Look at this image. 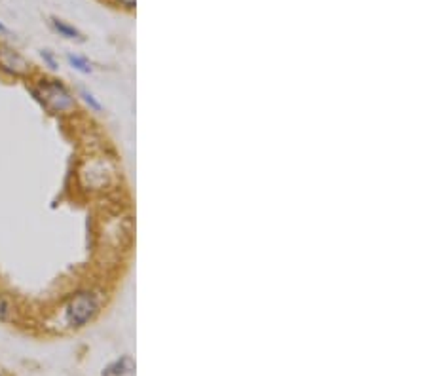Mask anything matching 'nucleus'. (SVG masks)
<instances>
[{
	"label": "nucleus",
	"mask_w": 427,
	"mask_h": 376,
	"mask_svg": "<svg viewBox=\"0 0 427 376\" xmlns=\"http://www.w3.org/2000/svg\"><path fill=\"white\" fill-rule=\"evenodd\" d=\"M106 302V291L99 287H82L74 291L61 306V321L66 329H82L101 314Z\"/></svg>",
	"instance_id": "f257e3e1"
},
{
	"label": "nucleus",
	"mask_w": 427,
	"mask_h": 376,
	"mask_svg": "<svg viewBox=\"0 0 427 376\" xmlns=\"http://www.w3.org/2000/svg\"><path fill=\"white\" fill-rule=\"evenodd\" d=\"M34 101L52 116H71L78 109V101L69 86L57 78H40L31 86Z\"/></svg>",
	"instance_id": "f03ea898"
},
{
	"label": "nucleus",
	"mask_w": 427,
	"mask_h": 376,
	"mask_svg": "<svg viewBox=\"0 0 427 376\" xmlns=\"http://www.w3.org/2000/svg\"><path fill=\"white\" fill-rule=\"evenodd\" d=\"M33 63L23 53L0 44V73L12 80H29L33 74Z\"/></svg>",
	"instance_id": "7ed1b4c3"
},
{
	"label": "nucleus",
	"mask_w": 427,
	"mask_h": 376,
	"mask_svg": "<svg viewBox=\"0 0 427 376\" xmlns=\"http://www.w3.org/2000/svg\"><path fill=\"white\" fill-rule=\"evenodd\" d=\"M114 173L116 172L111 169V165H108L106 160L105 162L99 160V162L88 164V169L84 172V177H88V185L92 186V190L103 192L114 183Z\"/></svg>",
	"instance_id": "20e7f679"
},
{
	"label": "nucleus",
	"mask_w": 427,
	"mask_h": 376,
	"mask_svg": "<svg viewBox=\"0 0 427 376\" xmlns=\"http://www.w3.org/2000/svg\"><path fill=\"white\" fill-rule=\"evenodd\" d=\"M133 372H135V361L132 356H122L116 361H112L108 367H105L101 376H130Z\"/></svg>",
	"instance_id": "39448f33"
},
{
	"label": "nucleus",
	"mask_w": 427,
	"mask_h": 376,
	"mask_svg": "<svg viewBox=\"0 0 427 376\" xmlns=\"http://www.w3.org/2000/svg\"><path fill=\"white\" fill-rule=\"evenodd\" d=\"M20 308L18 304L10 297V293L0 291V323H12L18 319Z\"/></svg>",
	"instance_id": "423d86ee"
},
{
	"label": "nucleus",
	"mask_w": 427,
	"mask_h": 376,
	"mask_svg": "<svg viewBox=\"0 0 427 376\" xmlns=\"http://www.w3.org/2000/svg\"><path fill=\"white\" fill-rule=\"evenodd\" d=\"M50 25H52L53 31L59 34V36H63V39L84 42V34L80 33L76 27L71 25V23H66V21L59 20V18H50Z\"/></svg>",
	"instance_id": "0eeeda50"
},
{
	"label": "nucleus",
	"mask_w": 427,
	"mask_h": 376,
	"mask_svg": "<svg viewBox=\"0 0 427 376\" xmlns=\"http://www.w3.org/2000/svg\"><path fill=\"white\" fill-rule=\"evenodd\" d=\"M66 63L69 67H73L74 71L80 74H92L93 73V65L92 61L80 55V53H66Z\"/></svg>",
	"instance_id": "6e6552de"
},
{
	"label": "nucleus",
	"mask_w": 427,
	"mask_h": 376,
	"mask_svg": "<svg viewBox=\"0 0 427 376\" xmlns=\"http://www.w3.org/2000/svg\"><path fill=\"white\" fill-rule=\"evenodd\" d=\"M78 97L82 101H84L85 105H88V109L92 111V113H103V103L93 95L88 88H80L78 90Z\"/></svg>",
	"instance_id": "1a4fd4ad"
},
{
	"label": "nucleus",
	"mask_w": 427,
	"mask_h": 376,
	"mask_svg": "<svg viewBox=\"0 0 427 376\" xmlns=\"http://www.w3.org/2000/svg\"><path fill=\"white\" fill-rule=\"evenodd\" d=\"M40 57H42V61H44L46 67H50L52 71H57V69H59V63H57L55 55H53V52H50V50H42V52H40Z\"/></svg>",
	"instance_id": "9d476101"
},
{
	"label": "nucleus",
	"mask_w": 427,
	"mask_h": 376,
	"mask_svg": "<svg viewBox=\"0 0 427 376\" xmlns=\"http://www.w3.org/2000/svg\"><path fill=\"white\" fill-rule=\"evenodd\" d=\"M116 4L125 10H135L137 8V0H116Z\"/></svg>",
	"instance_id": "9b49d317"
},
{
	"label": "nucleus",
	"mask_w": 427,
	"mask_h": 376,
	"mask_svg": "<svg viewBox=\"0 0 427 376\" xmlns=\"http://www.w3.org/2000/svg\"><path fill=\"white\" fill-rule=\"evenodd\" d=\"M0 34H8V27L0 21Z\"/></svg>",
	"instance_id": "f8f14e48"
},
{
	"label": "nucleus",
	"mask_w": 427,
	"mask_h": 376,
	"mask_svg": "<svg viewBox=\"0 0 427 376\" xmlns=\"http://www.w3.org/2000/svg\"><path fill=\"white\" fill-rule=\"evenodd\" d=\"M0 376H2V375H0Z\"/></svg>",
	"instance_id": "ddd939ff"
}]
</instances>
